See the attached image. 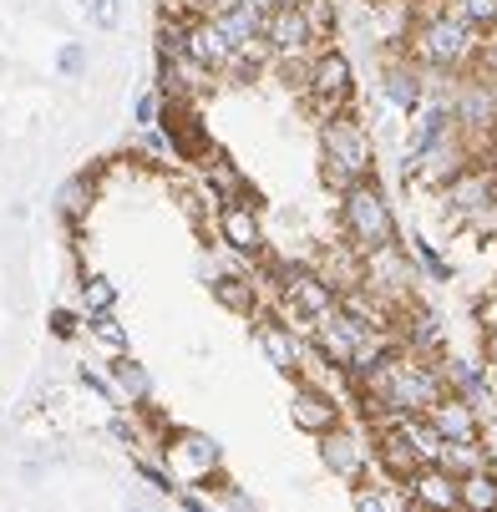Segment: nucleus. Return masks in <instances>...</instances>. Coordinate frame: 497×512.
I'll list each match as a JSON object with an SVG mask.
<instances>
[{"label":"nucleus","instance_id":"f257e3e1","mask_svg":"<svg viewBox=\"0 0 497 512\" xmlns=\"http://www.w3.org/2000/svg\"><path fill=\"white\" fill-rule=\"evenodd\" d=\"M366 416H426L442 396H447V381H442V365H432L426 355H411L401 350L386 371H376L366 386Z\"/></svg>","mask_w":497,"mask_h":512},{"label":"nucleus","instance_id":"f03ea898","mask_svg":"<svg viewBox=\"0 0 497 512\" xmlns=\"http://www.w3.org/2000/svg\"><path fill=\"white\" fill-rule=\"evenodd\" d=\"M320 153H325V183H335L340 193H345L350 183L371 178V168H376L371 132L355 122L350 112L320 117Z\"/></svg>","mask_w":497,"mask_h":512},{"label":"nucleus","instance_id":"7ed1b4c3","mask_svg":"<svg viewBox=\"0 0 497 512\" xmlns=\"http://www.w3.org/2000/svg\"><path fill=\"white\" fill-rule=\"evenodd\" d=\"M340 224L350 234V244L361 254H381L396 249V213L386 203V193L376 188V178H361L340 193Z\"/></svg>","mask_w":497,"mask_h":512},{"label":"nucleus","instance_id":"20e7f679","mask_svg":"<svg viewBox=\"0 0 497 512\" xmlns=\"http://www.w3.org/2000/svg\"><path fill=\"white\" fill-rule=\"evenodd\" d=\"M411 46H416V56L426 66H437V71H467L482 56V31H472L452 11H432V16L416 26Z\"/></svg>","mask_w":497,"mask_h":512},{"label":"nucleus","instance_id":"39448f33","mask_svg":"<svg viewBox=\"0 0 497 512\" xmlns=\"http://www.w3.org/2000/svg\"><path fill=\"white\" fill-rule=\"evenodd\" d=\"M269 269H274V279H279L284 310H295L305 325H315L325 310H335V305H340V284H335V279L310 274V269H300V264H284V259H274Z\"/></svg>","mask_w":497,"mask_h":512},{"label":"nucleus","instance_id":"423d86ee","mask_svg":"<svg viewBox=\"0 0 497 512\" xmlns=\"http://www.w3.org/2000/svg\"><path fill=\"white\" fill-rule=\"evenodd\" d=\"M310 102H315V112L320 117H335V112H345V102H350V92H355V66H350V56L340 51V46H320L315 56H310Z\"/></svg>","mask_w":497,"mask_h":512},{"label":"nucleus","instance_id":"0eeeda50","mask_svg":"<svg viewBox=\"0 0 497 512\" xmlns=\"http://www.w3.org/2000/svg\"><path fill=\"white\" fill-rule=\"evenodd\" d=\"M320 442V462L330 477L340 482H366V467H371V447H366V436L361 431H350V426H330L325 436H315Z\"/></svg>","mask_w":497,"mask_h":512},{"label":"nucleus","instance_id":"6e6552de","mask_svg":"<svg viewBox=\"0 0 497 512\" xmlns=\"http://www.w3.org/2000/svg\"><path fill=\"white\" fill-rule=\"evenodd\" d=\"M219 239L239 259H264V224H259V203L254 198H229L219 208Z\"/></svg>","mask_w":497,"mask_h":512},{"label":"nucleus","instance_id":"1a4fd4ad","mask_svg":"<svg viewBox=\"0 0 497 512\" xmlns=\"http://www.w3.org/2000/svg\"><path fill=\"white\" fill-rule=\"evenodd\" d=\"M406 492L421 512H462V492H457V477L442 467V462H426L406 477Z\"/></svg>","mask_w":497,"mask_h":512},{"label":"nucleus","instance_id":"9d476101","mask_svg":"<svg viewBox=\"0 0 497 512\" xmlns=\"http://www.w3.org/2000/svg\"><path fill=\"white\" fill-rule=\"evenodd\" d=\"M183 51H188L198 66H208L213 77H224L239 46L224 36V26L213 21V16H188V41H183Z\"/></svg>","mask_w":497,"mask_h":512},{"label":"nucleus","instance_id":"9b49d317","mask_svg":"<svg viewBox=\"0 0 497 512\" xmlns=\"http://www.w3.org/2000/svg\"><path fill=\"white\" fill-rule=\"evenodd\" d=\"M254 340H259L264 360L274 365L279 376H300L305 371V345H300V335L290 325H279L269 315H254Z\"/></svg>","mask_w":497,"mask_h":512},{"label":"nucleus","instance_id":"f8f14e48","mask_svg":"<svg viewBox=\"0 0 497 512\" xmlns=\"http://www.w3.org/2000/svg\"><path fill=\"white\" fill-rule=\"evenodd\" d=\"M290 421H295L305 436H325L330 426H340V401H335L325 386L300 381V386L290 391Z\"/></svg>","mask_w":497,"mask_h":512},{"label":"nucleus","instance_id":"ddd939ff","mask_svg":"<svg viewBox=\"0 0 497 512\" xmlns=\"http://www.w3.org/2000/svg\"><path fill=\"white\" fill-rule=\"evenodd\" d=\"M310 26H305V16H300V0H290V6H274L269 11V21H264V46L274 51V56H305L310 51Z\"/></svg>","mask_w":497,"mask_h":512},{"label":"nucleus","instance_id":"4468645a","mask_svg":"<svg viewBox=\"0 0 497 512\" xmlns=\"http://www.w3.org/2000/svg\"><path fill=\"white\" fill-rule=\"evenodd\" d=\"M462 168H467V153L457 148L452 137H442L437 148H426L421 158H411V163H406V173H411L416 183H426V188H447Z\"/></svg>","mask_w":497,"mask_h":512},{"label":"nucleus","instance_id":"2eb2a0df","mask_svg":"<svg viewBox=\"0 0 497 512\" xmlns=\"http://www.w3.org/2000/svg\"><path fill=\"white\" fill-rule=\"evenodd\" d=\"M452 112H457V127L492 132L497 127V87L492 82H462L457 97H452Z\"/></svg>","mask_w":497,"mask_h":512},{"label":"nucleus","instance_id":"dca6fc26","mask_svg":"<svg viewBox=\"0 0 497 512\" xmlns=\"http://www.w3.org/2000/svg\"><path fill=\"white\" fill-rule=\"evenodd\" d=\"M426 416H432V426L442 431V442H477V436H482L477 406H472L467 396H457V391H447Z\"/></svg>","mask_w":497,"mask_h":512},{"label":"nucleus","instance_id":"f3484780","mask_svg":"<svg viewBox=\"0 0 497 512\" xmlns=\"http://www.w3.org/2000/svg\"><path fill=\"white\" fill-rule=\"evenodd\" d=\"M107 381H112L117 401H127V406H153V376H148V365H142L132 350H117V355H112Z\"/></svg>","mask_w":497,"mask_h":512},{"label":"nucleus","instance_id":"a211bd4d","mask_svg":"<svg viewBox=\"0 0 497 512\" xmlns=\"http://www.w3.org/2000/svg\"><path fill=\"white\" fill-rule=\"evenodd\" d=\"M447 203L457 208V213H477V208H487V203H497V173L492 168H477V163H467L447 188Z\"/></svg>","mask_w":497,"mask_h":512},{"label":"nucleus","instance_id":"6ab92c4d","mask_svg":"<svg viewBox=\"0 0 497 512\" xmlns=\"http://www.w3.org/2000/svg\"><path fill=\"white\" fill-rule=\"evenodd\" d=\"M173 467H188L193 477H219V442L203 431H173V447H168Z\"/></svg>","mask_w":497,"mask_h":512},{"label":"nucleus","instance_id":"aec40b11","mask_svg":"<svg viewBox=\"0 0 497 512\" xmlns=\"http://www.w3.org/2000/svg\"><path fill=\"white\" fill-rule=\"evenodd\" d=\"M213 21L224 26V36H229L234 46H254V41H264L269 11L259 6V0H224V6L213 11Z\"/></svg>","mask_w":497,"mask_h":512},{"label":"nucleus","instance_id":"412c9836","mask_svg":"<svg viewBox=\"0 0 497 512\" xmlns=\"http://www.w3.org/2000/svg\"><path fill=\"white\" fill-rule=\"evenodd\" d=\"M381 97H386L396 112L416 117V112H421V102H426V82H421V71H416L411 61H391V66H386V77H381Z\"/></svg>","mask_w":497,"mask_h":512},{"label":"nucleus","instance_id":"4be33fe9","mask_svg":"<svg viewBox=\"0 0 497 512\" xmlns=\"http://www.w3.org/2000/svg\"><path fill=\"white\" fill-rule=\"evenodd\" d=\"M452 127H457L452 102H421V112H416V137H411V153H406V163H411V158H421L426 148H437L442 137H452Z\"/></svg>","mask_w":497,"mask_h":512},{"label":"nucleus","instance_id":"5701e85b","mask_svg":"<svg viewBox=\"0 0 497 512\" xmlns=\"http://www.w3.org/2000/svg\"><path fill=\"white\" fill-rule=\"evenodd\" d=\"M208 295L219 300L229 315H244V320L259 315V289H254L249 279H239V274H213V279H208Z\"/></svg>","mask_w":497,"mask_h":512},{"label":"nucleus","instance_id":"b1692460","mask_svg":"<svg viewBox=\"0 0 497 512\" xmlns=\"http://www.w3.org/2000/svg\"><path fill=\"white\" fill-rule=\"evenodd\" d=\"M442 381H447V391L467 396L472 406L492 396V381H487V365H477V360H442Z\"/></svg>","mask_w":497,"mask_h":512},{"label":"nucleus","instance_id":"393cba45","mask_svg":"<svg viewBox=\"0 0 497 512\" xmlns=\"http://www.w3.org/2000/svg\"><path fill=\"white\" fill-rule=\"evenodd\" d=\"M401 431H406V442H411V452H416V462L426 467V462H442V431L432 426V416H391Z\"/></svg>","mask_w":497,"mask_h":512},{"label":"nucleus","instance_id":"a878e982","mask_svg":"<svg viewBox=\"0 0 497 512\" xmlns=\"http://www.w3.org/2000/svg\"><path fill=\"white\" fill-rule=\"evenodd\" d=\"M376 457H381V462H386V467H391L401 482H406V477L421 467V462H416V452H411V442H406V431H401L396 421H386V431L376 436Z\"/></svg>","mask_w":497,"mask_h":512},{"label":"nucleus","instance_id":"bb28decb","mask_svg":"<svg viewBox=\"0 0 497 512\" xmlns=\"http://www.w3.org/2000/svg\"><path fill=\"white\" fill-rule=\"evenodd\" d=\"M457 492H462V512H497V477H492V467L472 472V477H457Z\"/></svg>","mask_w":497,"mask_h":512},{"label":"nucleus","instance_id":"cd10ccee","mask_svg":"<svg viewBox=\"0 0 497 512\" xmlns=\"http://www.w3.org/2000/svg\"><path fill=\"white\" fill-rule=\"evenodd\" d=\"M442 467H447L452 477L487 472V447H482V436H477V442H447V447H442Z\"/></svg>","mask_w":497,"mask_h":512},{"label":"nucleus","instance_id":"c85d7f7f","mask_svg":"<svg viewBox=\"0 0 497 512\" xmlns=\"http://www.w3.org/2000/svg\"><path fill=\"white\" fill-rule=\"evenodd\" d=\"M51 66H56V77L61 82H87V71H92V51L87 41H61L51 51Z\"/></svg>","mask_w":497,"mask_h":512},{"label":"nucleus","instance_id":"c756f323","mask_svg":"<svg viewBox=\"0 0 497 512\" xmlns=\"http://www.w3.org/2000/svg\"><path fill=\"white\" fill-rule=\"evenodd\" d=\"M213 198H219V208L229 203V198H244V178H239V168L224 158V153H213L208 158V183H203Z\"/></svg>","mask_w":497,"mask_h":512},{"label":"nucleus","instance_id":"7c9ffc66","mask_svg":"<svg viewBox=\"0 0 497 512\" xmlns=\"http://www.w3.org/2000/svg\"><path fill=\"white\" fill-rule=\"evenodd\" d=\"M87 203H92V178H87V173L66 178V183L56 188V213L66 218V224H77V218L87 213Z\"/></svg>","mask_w":497,"mask_h":512},{"label":"nucleus","instance_id":"2f4dec72","mask_svg":"<svg viewBox=\"0 0 497 512\" xmlns=\"http://www.w3.org/2000/svg\"><path fill=\"white\" fill-rule=\"evenodd\" d=\"M401 345H406L411 355L437 350V345H442V325H437L432 315H411V320H406V335H401Z\"/></svg>","mask_w":497,"mask_h":512},{"label":"nucleus","instance_id":"473e14b6","mask_svg":"<svg viewBox=\"0 0 497 512\" xmlns=\"http://www.w3.org/2000/svg\"><path fill=\"white\" fill-rule=\"evenodd\" d=\"M97 310H117V284L107 274L82 279V315H97Z\"/></svg>","mask_w":497,"mask_h":512},{"label":"nucleus","instance_id":"72a5a7b5","mask_svg":"<svg viewBox=\"0 0 497 512\" xmlns=\"http://www.w3.org/2000/svg\"><path fill=\"white\" fill-rule=\"evenodd\" d=\"M452 16H462L472 31H497V0H452Z\"/></svg>","mask_w":497,"mask_h":512},{"label":"nucleus","instance_id":"f704fd0d","mask_svg":"<svg viewBox=\"0 0 497 512\" xmlns=\"http://www.w3.org/2000/svg\"><path fill=\"white\" fill-rule=\"evenodd\" d=\"M300 16H305V26H310L315 41H325V36L335 31V21H340L335 0H300Z\"/></svg>","mask_w":497,"mask_h":512},{"label":"nucleus","instance_id":"c9c22d12","mask_svg":"<svg viewBox=\"0 0 497 512\" xmlns=\"http://www.w3.org/2000/svg\"><path fill=\"white\" fill-rule=\"evenodd\" d=\"M82 320H87V330H92L112 355H117V350H127V330L117 325V315H112V310H97V315H82Z\"/></svg>","mask_w":497,"mask_h":512},{"label":"nucleus","instance_id":"e433bc0d","mask_svg":"<svg viewBox=\"0 0 497 512\" xmlns=\"http://www.w3.org/2000/svg\"><path fill=\"white\" fill-rule=\"evenodd\" d=\"M77 11H82L87 26H97V31H117V26H122V0H77Z\"/></svg>","mask_w":497,"mask_h":512},{"label":"nucleus","instance_id":"4c0bfd02","mask_svg":"<svg viewBox=\"0 0 497 512\" xmlns=\"http://www.w3.org/2000/svg\"><path fill=\"white\" fill-rule=\"evenodd\" d=\"M163 112H168V97H163V87H153V92H142V97H137L132 122L148 132V127H163Z\"/></svg>","mask_w":497,"mask_h":512},{"label":"nucleus","instance_id":"58836bf2","mask_svg":"<svg viewBox=\"0 0 497 512\" xmlns=\"http://www.w3.org/2000/svg\"><path fill=\"white\" fill-rule=\"evenodd\" d=\"M350 507H355V512H396L381 487H355V492H350Z\"/></svg>","mask_w":497,"mask_h":512},{"label":"nucleus","instance_id":"ea45409f","mask_svg":"<svg viewBox=\"0 0 497 512\" xmlns=\"http://www.w3.org/2000/svg\"><path fill=\"white\" fill-rule=\"evenodd\" d=\"M219 497H224V507H229V512H264V507L239 487V482H219Z\"/></svg>","mask_w":497,"mask_h":512},{"label":"nucleus","instance_id":"a19ab883","mask_svg":"<svg viewBox=\"0 0 497 512\" xmlns=\"http://www.w3.org/2000/svg\"><path fill=\"white\" fill-rule=\"evenodd\" d=\"M137 477L148 482L153 492H163V497H173L178 492V482H173V472H163V467H153V462H137Z\"/></svg>","mask_w":497,"mask_h":512},{"label":"nucleus","instance_id":"79ce46f5","mask_svg":"<svg viewBox=\"0 0 497 512\" xmlns=\"http://www.w3.org/2000/svg\"><path fill=\"white\" fill-rule=\"evenodd\" d=\"M416 259H421L426 269H432L437 279H452V264H447V259L437 254V244H432V239H416Z\"/></svg>","mask_w":497,"mask_h":512},{"label":"nucleus","instance_id":"37998d69","mask_svg":"<svg viewBox=\"0 0 497 512\" xmlns=\"http://www.w3.org/2000/svg\"><path fill=\"white\" fill-rule=\"evenodd\" d=\"M77 381H82V386H87V391H92L102 406H117V391H112V381H102L97 371H87V365H82V371H77Z\"/></svg>","mask_w":497,"mask_h":512},{"label":"nucleus","instance_id":"c03bdc74","mask_svg":"<svg viewBox=\"0 0 497 512\" xmlns=\"http://www.w3.org/2000/svg\"><path fill=\"white\" fill-rule=\"evenodd\" d=\"M46 325H51V335H56V340H71V335H77V325H82V320L71 315V310H51V320H46Z\"/></svg>","mask_w":497,"mask_h":512},{"label":"nucleus","instance_id":"a18cd8bd","mask_svg":"<svg viewBox=\"0 0 497 512\" xmlns=\"http://www.w3.org/2000/svg\"><path fill=\"white\" fill-rule=\"evenodd\" d=\"M107 431L117 436V442H122V447H142V436H137V426H127L122 416H112V421H107Z\"/></svg>","mask_w":497,"mask_h":512},{"label":"nucleus","instance_id":"49530a36","mask_svg":"<svg viewBox=\"0 0 497 512\" xmlns=\"http://www.w3.org/2000/svg\"><path fill=\"white\" fill-rule=\"evenodd\" d=\"M173 502H178V512H208V502H203L198 492H188V487H178V492H173Z\"/></svg>","mask_w":497,"mask_h":512},{"label":"nucleus","instance_id":"de8ad7c7","mask_svg":"<svg viewBox=\"0 0 497 512\" xmlns=\"http://www.w3.org/2000/svg\"><path fill=\"white\" fill-rule=\"evenodd\" d=\"M487 355L497 360V330H487Z\"/></svg>","mask_w":497,"mask_h":512},{"label":"nucleus","instance_id":"09e8293b","mask_svg":"<svg viewBox=\"0 0 497 512\" xmlns=\"http://www.w3.org/2000/svg\"><path fill=\"white\" fill-rule=\"evenodd\" d=\"M259 6H264V11H274V6H290V0H259Z\"/></svg>","mask_w":497,"mask_h":512},{"label":"nucleus","instance_id":"8fccbe9b","mask_svg":"<svg viewBox=\"0 0 497 512\" xmlns=\"http://www.w3.org/2000/svg\"><path fill=\"white\" fill-rule=\"evenodd\" d=\"M487 381H492V391H497V360L487 365Z\"/></svg>","mask_w":497,"mask_h":512},{"label":"nucleus","instance_id":"3c124183","mask_svg":"<svg viewBox=\"0 0 497 512\" xmlns=\"http://www.w3.org/2000/svg\"><path fill=\"white\" fill-rule=\"evenodd\" d=\"M127 512H153V507H142V502H132V507H127Z\"/></svg>","mask_w":497,"mask_h":512}]
</instances>
